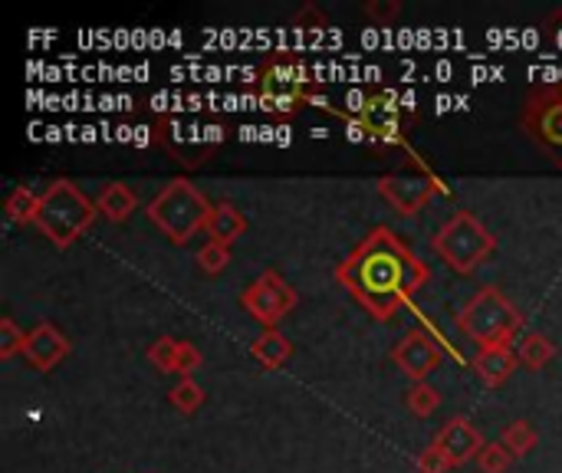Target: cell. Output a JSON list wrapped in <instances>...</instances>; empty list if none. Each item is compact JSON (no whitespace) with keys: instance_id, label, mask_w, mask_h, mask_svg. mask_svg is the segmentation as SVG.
Returning <instances> with one entry per match:
<instances>
[{"instance_id":"cell-7","label":"cell","mask_w":562,"mask_h":473,"mask_svg":"<svg viewBox=\"0 0 562 473\" xmlns=\"http://www.w3.org/2000/svg\"><path fill=\"white\" fill-rule=\"evenodd\" d=\"M445 184L441 178L425 165V158L408 155L395 171L379 178V194L402 214V217H415L418 211H425L431 204L435 194H441Z\"/></svg>"},{"instance_id":"cell-1","label":"cell","mask_w":562,"mask_h":473,"mask_svg":"<svg viewBox=\"0 0 562 473\" xmlns=\"http://www.w3.org/2000/svg\"><path fill=\"white\" fill-rule=\"evenodd\" d=\"M336 280L372 319L389 323L425 290L431 267L392 227H372L336 267Z\"/></svg>"},{"instance_id":"cell-11","label":"cell","mask_w":562,"mask_h":473,"mask_svg":"<svg viewBox=\"0 0 562 473\" xmlns=\"http://www.w3.org/2000/svg\"><path fill=\"white\" fill-rule=\"evenodd\" d=\"M392 362L418 385L445 362V349L438 346V339L428 329H408L398 339V346L392 349Z\"/></svg>"},{"instance_id":"cell-29","label":"cell","mask_w":562,"mask_h":473,"mask_svg":"<svg viewBox=\"0 0 562 473\" xmlns=\"http://www.w3.org/2000/svg\"><path fill=\"white\" fill-rule=\"evenodd\" d=\"M418 471L422 473H448L451 471V464H448V458L431 444V448H425L422 454H418Z\"/></svg>"},{"instance_id":"cell-14","label":"cell","mask_w":562,"mask_h":473,"mask_svg":"<svg viewBox=\"0 0 562 473\" xmlns=\"http://www.w3.org/2000/svg\"><path fill=\"white\" fill-rule=\"evenodd\" d=\"M517 369H520V359H517V349L510 346H487V349H477L474 356V372L487 388L507 385Z\"/></svg>"},{"instance_id":"cell-19","label":"cell","mask_w":562,"mask_h":473,"mask_svg":"<svg viewBox=\"0 0 562 473\" xmlns=\"http://www.w3.org/2000/svg\"><path fill=\"white\" fill-rule=\"evenodd\" d=\"M501 444L520 461V458H527L540 444V435H537V428L530 421H510L504 428V435H501Z\"/></svg>"},{"instance_id":"cell-15","label":"cell","mask_w":562,"mask_h":473,"mask_svg":"<svg viewBox=\"0 0 562 473\" xmlns=\"http://www.w3.org/2000/svg\"><path fill=\"white\" fill-rule=\"evenodd\" d=\"M204 234L207 240L214 244H224V247H234L244 234H247V217L240 207H234L231 201H217L207 224H204Z\"/></svg>"},{"instance_id":"cell-16","label":"cell","mask_w":562,"mask_h":473,"mask_svg":"<svg viewBox=\"0 0 562 473\" xmlns=\"http://www.w3.org/2000/svg\"><path fill=\"white\" fill-rule=\"evenodd\" d=\"M95 207H99V214H102L105 221L122 224V221H128V217H132V211L138 207V194H135L128 184L112 181V184H105V188L99 191Z\"/></svg>"},{"instance_id":"cell-8","label":"cell","mask_w":562,"mask_h":473,"mask_svg":"<svg viewBox=\"0 0 562 473\" xmlns=\"http://www.w3.org/2000/svg\"><path fill=\"white\" fill-rule=\"evenodd\" d=\"M520 125L557 165H562V86L533 89L524 102Z\"/></svg>"},{"instance_id":"cell-24","label":"cell","mask_w":562,"mask_h":473,"mask_svg":"<svg viewBox=\"0 0 562 473\" xmlns=\"http://www.w3.org/2000/svg\"><path fill=\"white\" fill-rule=\"evenodd\" d=\"M178 339L171 336H158L151 346H148V362L158 369V372H175V362H178Z\"/></svg>"},{"instance_id":"cell-10","label":"cell","mask_w":562,"mask_h":473,"mask_svg":"<svg viewBox=\"0 0 562 473\" xmlns=\"http://www.w3.org/2000/svg\"><path fill=\"white\" fill-rule=\"evenodd\" d=\"M352 125L359 132H366L369 142L379 145H402L405 148V125H408V112L402 105V99L392 89H379L372 92L359 112L352 115Z\"/></svg>"},{"instance_id":"cell-12","label":"cell","mask_w":562,"mask_h":473,"mask_svg":"<svg viewBox=\"0 0 562 473\" xmlns=\"http://www.w3.org/2000/svg\"><path fill=\"white\" fill-rule=\"evenodd\" d=\"M445 458H448V464L451 468H464V464H471V461H477L481 458V451L487 448V441H484V435L468 421V418H451L441 431H438V438L431 441Z\"/></svg>"},{"instance_id":"cell-18","label":"cell","mask_w":562,"mask_h":473,"mask_svg":"<svg viewBox=\"0 0 562 473\" xmlns=\"http://www.w3.org/2000/svg\"><path fill=\"white\" fill-rule=\"evenodd\" d=\"M517 359H520L524 369L540 372V369H547L557 359V346H553V339L547 333H527L517 342Z\"/></svg>"},{"instance_id":"cell-23","label":"cell","mask_w":562,"mask_h":473,"mask_svg":"<svg viewBox=\"0 0 562 473\" xmlns=\"http://www.w3.org/2000/svg\"><path fill=\"white\" fill-rule=\"evenodd\" d=\"M194 260H198L201 273H207V277H217V273H224V267L231 263V247L207 240V244L198 250V257H194Z\"/></svg>"},{"instance_id":"cell-27","label":"cell","mask_w":562,"mask_h":473,"mask_svg":"<svg viewBox=\"0 0 562 473\" xmlns=\"http://www.w3.org/2000/svg\"><path fill=\"white\" fill-rule=\"evenodd\" d=\"M362 10H366V16L375 20L379 26H392V23L402 16V3H398V0H369Z\"/></svg>"},{"instance_id":"cell-26","label":"cell","mask_w":562,"mask_h":473,"mask_svg":"<svg viewBox=\"0 0 562 473\" xmlns=\"http://www.w3.org/2000/svg\"><path fill=\"white\" fill-rule=\"evenodd\" d=\"M514 461L517 458L504 444H487L477 458V468H481V473H507L514 468Z\"/></svg>"},{"instance_id":"cell-21","label":"cell","mask_w":562,"mask_h":473,"mask_svg":"<svg viewBox=\"0 0 562 473\" xmlns=\"http://www.w3.org/2000/svg\"><path fill=\"white\" fill-rule=\"evenodd\" d=\"M405 402H408V412L415 418H431L441 408V392L435 385H428V382H418V385H412Z\"/></svg>"},{"instance_id":"cell-5","label":"cell","mask_w":562,"mask_h":473,"mask_svg":"<svg viewBox=\"0 0 562 473\" xmlns=\"http://www.w3.org/2000/svg\"><path fill=\"white\" fill-rule=\"evenodd\" d=\"M458 329L477 346H510L514 336L524 329V313L514 306V300L507 293H501L497 286H484L477 290L464 309L458 313Z\"/></svg>"},{"instance_id":"cell-13","label":"cell","mask_w":562,"mask_h":473,"mask_svg":"<svg viewBox=\"0 0 562 473\" xmlns=\"http://www.w3.org/2000/svg\"><path fill=\"white\" fill-rule=\"evenodd\" d=\"M69 356V339L53 326V323H40L26 333V346H23V359L30 369L36 372H49L56 369L63 359Z\"/></svg>"},{"instance_id":"cell-6","label":"cell","mask_w":562,"mask_h":473,"mask_svg":"<svg viewBox=\"0 0 562 473\" xmlns=\"http://www.w3.org/2000/svg\"><path fill=\"white\" fill-rule=\"evenodd\" d=\"M435 254L458 273H474L497 247V237L484 227L474 211H458L435 237Z\"/></svg>"},{"instance_id":"cell-3","label":"cell","mask_w":562,"mask_h":473,"mask_svg":"<svg viewBox=\"0 0 562 473\" xmlns=\"http://www.w3.org/2000/svg\"><path fill=\"white\" fill-rule=\"evenodd\" d=\"M313 69L300 56L270 53L254 72L250 92L260 102V109L273 115H293L303 102L313 99Z\"/></svg>"},{"instance_id":"cell-22","label":"cell","mask_w":562,"mask_h":473,"mask_svg":"<svg viewBox=\"0 0 562 473\" xmlns=\"http://www.w3.org/2000/svg\"><path fill=\"white\" fill-rule=\"evenodd\" d=\"M204 388L194 382V379H181L171 392H168V402L181 412V415H194L201 405H204Z\"/></svg>"},{"instance_id":"cell-2","label":"cell","mask_w":562,"mask_h":473,"mask_svg":"<svg viewBox=\"0 0 562 473\" xmlns=\"http://www.w3.org/2000/svg\"><path fill=\"white\" fill-rule=\"evenodd\" d=\"M99 217L95 201L69 178H56L40 191V207L33 217V227L56 247H72Z\"/></svg>"},{"instance_id":"cell-20","label":"cell","mask_w":562,"mask_h":473,"mask_svg":"<svg viewBox=\"0 0 562 473\" xmlns=\"http://www.w3.org/2000/svg\"><path fill=\"white\" fill-rule=\"evenodd\" d=\"M36 207H40V194H36V191H30V188H13V191L7 194L3 214H7L10 224H33Z\"/></svg>"},{"instance_id":"cell-4","label":"cell","mask_w":562,"mask_h":473,"mask_svg":"<svg viewBox=\"0 0 562 473\" xmlns=\"http://www.w3.org/2000/svg\"><path fill=\"white\" fill-rule=\"evenodd\" d=\"M211 211H214V204L188 178H175L151 198L145 214L171 244L184 247L198 230H204Z\"/></svg>"},{"instance_id":"cell-28","label":"cell","mask_w":562,"mask_h":473,"mask_svg":"<svg viewBox=\"0 0 562 473\" xmlns=\"http://www.w3.org/2000/svg\"><path fill=\"white\" fill-rule=\"evenodd\" d=\"M201 362H204V356H201V349L198 346H191V342H181L178 346V362H175V375H181V379H191L198 369H201Z\"/></svg>"},{"instance_id":"cell-17","label":"cell","mask_w":562,"mask_h":473,"mask_svg":"<svg viewBox=\"0 0 562 473\" xmlns=\"http://www.w3.org/2000/svg\"><path fill=\"white\" fill-rule=\"evenodd\" d=\"M250 356L263 365V369H280V365H286L290 362V356H293V346H290V339L280 333V329H263L254 342H250Z\"/></svg>"},{"instance_id":"cell-9","label":"cell","mask_w":562,"mask_h":473,"mask_svg":"<svg viewBox=\"0 0 562 473\" xmlns=\"http://www.w3.org/2000/svg\"><path fill=\"white\" fill-rule=\"evenodd\" d=\"M300 303V293L277 273V270H267L260 273L244 293H240V306L247 309L250 319H257L263 329H277Z\"/></svg>"},{"instance_id":"cell-25","label":"cell","mask_w":562,"mask_h":473,"mask_svg":"<svg viewBox=\"0 0 562 473\" xmlns=\"http://www.w3.org/2000/svg\"><path fill=\"white\" fill-rule=\"evenodd\" d=\"M23 346H26V333L10 316H3L0 319V359H13L16 352L23 356Z\"/></svg>"}]
</instances>
